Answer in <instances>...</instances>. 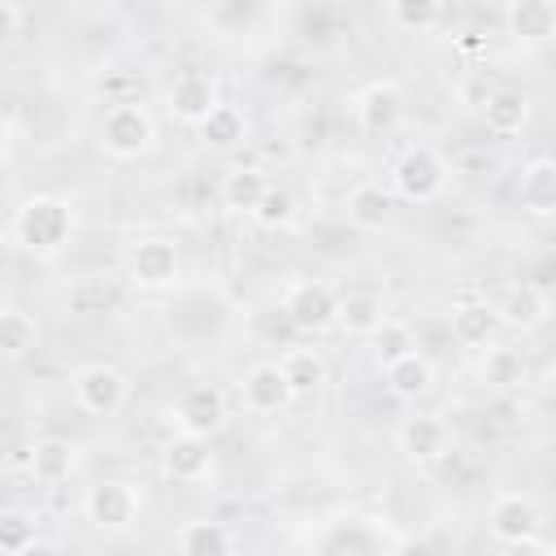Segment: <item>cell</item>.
I'll list each match as a JSON object with an SVG mask.
<instances>
[{"label": "cell", "mask_w": 556, "mask_h": 556, "mask_svg": "<svg viewBox=\"0 0 556 556\" xmlns=\"http://www.w3.org/2000/svg\"><path fill=\"white\" fill-rule=\"evenodd\" d=\"M74 235V208L61 195H30L17 213H13V243H22L26 252H61Z\"/></svg>", "instance_id": "1"}, {"label": "cell", "mask_w": 556, "mask_h": 556, "mask_svg": "<svg viewBox=\"0 0 556 556\" xmlns=\"http://www.w3.org/2000/svg\"><path fill=\"white\" fill-rule=\"evenodd\" d=\"M96 135H100L104 156H113V161H139L156 143V122H152V113L139 100H117V104L104 109Z\"/></svg>", "instance_id": "2"}, {"label": "cell", "mask_w": 556, "mask_h": 556, "mask_svg": "<svg viewBox=\"0 0 556 556\" xmlns=\"http://www.w3.org/2000/svg\"><path fill=\"white\" fill-rule=\"evenodd\" d=\"M447 187V161L430 143H413L391 165V195L408 204H430Z\"/></svg>", "instance_id": "3"}, {"label": "cell", "mask_w": 556, "mask_h": 556, "mask_svg": "<svg viewBox=\"0 0 556 556\" xmlns=\"http://www.w3.org/2000/svg\"><path fill=\"white\" fill-rule=\"evenodd\" d=\"M139 508H143V495H139V486L126 482V478H100V482L87 486V495H83L87 521H91L96 530H104V534L130 530V526L139 521Z\"/></svg>", "instance_id": "4"}, {"label": "cell", "mask_w": 556, "mask_h": 556, "mask_svg": "<svg viewBox=\"0 0 556 556\" xmlns=\"http://www.w3.org/2000/svg\"><path fill=\"white\" fill-rule=\"evenodd\" d=\"M70 391H74V404H78L83 413H91V417H113V413H122L126 400H130V378H126L117 365H109V361H91V365H83V369L70 378Z\"/></svg>", "instance_id": "5"}, {"label": "cell", "mask_w": 556, "mask_h": 556, "mask_svg": "<svg viewBox=\"0 0 556 556\" xmlns=\"http://www.w3.org/2000/svg\"><path fill=\"white\" fill-rule=\"evenodd\" d=\"M169 421H174L178 434H200V439L217 434L226 426V395H222V387H213V382L182 387L178 400L169 404Z\"/></svg>", "instance_id": "6"}, {"label": "cell", "mask_w": 556, "mask_h": 556, "mask_svg": "<svg viewBox=\"0 0 556 556\" xmlns=\"http://www.w3.org/2000/svg\"><path fill=\"white\" fill-rule=\"evenodd\" d=\"M178 274H182L178 243H169L161 235H148L126 252V278L143 291H165V287L178 282Z\"/></svg>", "instance_id": "7"}, {"label": "cell", "mask_w": 556, "mask_h": 556, "mask_svg": "<svg viewBox=\"0 0 556 556\" xmlns=\"http://www.w3.org/2000/svg\"><path fill=\"white\" fill-rule=\"evenodd\" d=\"M486 526L491 534L508 547V543H526V539H539L543 530V508L534 495L526 491H504L491 500V513H486Z\"/></svg>", "instance_id": "8"}, {"label": "cell", "mask_w": 556, "mask_h": 556, "mask_svg": "<svg viewBox=\"0 0 556 556\" xmlns=\"http://www.w3.org/2000/svg\"><path fill=\"white\" fill-rule=\"evenodd\" d=\"M282 313H287V321H291L295 330H304V334H321V330L334 326L339 295H334V287L304 278V282H291V291H287V300H282Z\"/></svg>", "instance_id": "9"}, {"label": "cell", "mask_w": 556, "mask_h": 556, "mask_svg": "<svg viewBox=\"0 0 556 556\" xmlns=\"http://www.w3.org/2000/svg\"><path fill=\"white\" fill-rule=\"evenodd\" d=\"M161 473L169 478V482H178V486H195V482H208V473H213V447H208V439H200V434H169L165 443H161Z\"/></svg>", "instance_id": "10"}, {"label": "cell", "mask_w": 556, "mask_h": 556, "mask_svg": "<svg viewBox=\"0 0 556 556\" xmlns=\"http://www.w3.org/2000/svg\"><path fill=\"white\" fill-rule=\"evenodd\" d=\"M352 109H356V122L365 135H391L404 122V91L391 78H374L356 91Z\"/></svg>", "instance_id": "11"}, {"label": "cell", "mask_w": 556, "mask_h": 556, "mask_svg": "<svg viewBox=\"0 0 556 556\" xmlns=\"http://www.w3.org/2000/svg\"><path fill=\"white\" fill-rule=\"evenodd\" d=\"M395 439H400V452L408 460L430 465V460H439L452 447V426L443 421V413H413V417L400 421Z\"/></svg>", "instance_id": "12"}, {"label": "cell", "mask_w": 556, "mask_h": 556, "mask_svg": "<svg viewBox=\"0 0 556 556\" xmlns=\"http://www.w3.org/2000/svg\"><path fill=\"white\" fill-rule=\"evenodd\" d=\"M217 100H222V96H217V83H213V74H204V70H182V74L169 83V91H165L169 113H174L178 122H187V126H200V122L213 113Z\"/></svg>", "instance_id": "13"}, {"label": "cell", "mask_w": 556, "mask_h": 556, "mask_svg": "<svg viewBox=\"0 0 556 556\" xmlns=\"http://www.w3.org/2000/svg\"><path fill=\"white\" fill-rule=\"evenodd\" d=\"M239 400H243L248 413H261V417H265V413L287 408L295 395H291V387H287L278 361H256V365L243 374V382H239Z\"/></svg>", "instance_id": "14"}, {"label": "cell", "mask_w": 556, "mask_h": 556, "mask_svg": "<svg viewBox=\"0 0 556 556\" xmlns=\"http://www.w3.org/2000/svg\"><path fill=\"white\" fill-rule=\"evenodd\" d=\"M547 313H552V300H547V291L534 287V282L508 287L504 300L495 304L500 326H513V330H521V334H526V330H539V326L547 321Z\"/></svg>", "instance_id": "15"}, {"label": "cell", "mask_w": 556, "mask_h": 556, "mask_svg": "<svg viewBox=\"0 0 556 556\" xmlns=\"http://www.w3.org/2000/svg\"><path fill=\"white\" fill-rule=\"evenodd\" d=\"M517 204L530 217H552L556 213V161L552 156H534V161L521 165Z\"/></svg>", "instance_id": "16"}, {"label": "cell", "mask_w": 556, "mask_h": 556, "mask_svg": "<svg viewBox=\"0 0 556 556\" xmlns=\"http://www.w3.org/2000/svg\"><path fill=\"white\" fill-rule=\"evenodd\" d=\"M504 26L521 43H547L556 35V0H513L504 4Z\"/></svg>", "instance_id": "17"}, {"label": "cell", "mask_w": 556, "mask_h": 556, "mask_svg": "<svg viewBox=\"0 0 556 556\" xmlns=\"http://www.w3.org/2000/svg\"><path fill=\"white\" fill-rule=\"evenodd\" d=\"M174 552H178V556H235V534H230L226 521L195 517V521H182V526H178Z\"/></svg>", "instance_id": "18"}, {"label": "cell", "mask_w": 556, "mask_h": 556, "mask_svg": "<svg viewBox=\"0 0 556 556\" xmlns=\"http://www.w3.org/2000/svg\"><path fill=\"white\" fill-rule=\"evenodd\" d=\"M382 378H387V391L395 400H404V404H417V400H426L434 391V365L421 352H408V356L382 365Z\"/></svg>", "instance_id": "19"}, {"label": "cell", "mask_w": 556, "mask_h": 556, "mask_svg": "<svg viewBox=\"0 0 556 556\" xmlns=\"http://www.w3.org/2000/svg\"><path fill=\"white\" fill-rule=\"evenodd\" d=\"M391 208H395V195L378 182H356L343 200V213L356 230H382L391 222Z\"/></svg>", "instance_id": "20"}, {"label": "cell", "mask_w": 556, "mask_h": 556, "mask_svg": "<svg viewBox=\"0 0 556 556\" xmlns=\"http://www.w3.org/2000/svg\"><path fill=\"white\" fill-rule=\"evenodd\" d=\"M195 130H200V143H204V148H213V152H230V148H239V143L248 139V117H243L239 104L217 100L213 113H208Z\"/></svg>", "instance_id": "21"}, {"label": "cell", "mask_w": 556, "mask_h": 556, "mask_svg": "<svg viewBox=\"0 0 556 556\" xmlns=\"http://www.w3.org/2000/svg\"><path fill=\"white\" fill-rule=\"evenodd\" d=\"M500 330V317H495V304L486 300H465L452 308V339L460 348H486Z\"/></svg>", "instance_id": "22"}, {"label": "cell", "mask_w": 556, "mask_h": 556, "mask_svg": "<svg viewBox=\"0 0 556 556\" xmlns=\"http://www.w3.org/2000/svg\"><path fill=\"white\" fill-rule=\"evenodd\" d=\"M478 378L491 391H517L526 382V356L517 348H508V343H486L482 361H478Z\"/></svg>", "instance_id": "23"}, {"label": "cell", "mask_w": 556, "mask_h": 556, "mask_svg": "<svg viewBox=\"0 0 556 556\" xmlns=\"http://www.w3.org/2000/svg\"><path fill=\"white\" fill-rule=\"evenodd\" d=\"M265 191H269V178L256 165H235L222 178V204L235 208V213H248V217L256 213V204L265 200Z\"/></svg>", "instance_id": "24"}, {"label": "cell", "mask_w": 556, "mask_h": 556, "mask_svg": "<svg viewBox=\"0 0 556 556\" xmlns=\"http://www.w3.org/2000/svg\"><path fill=\"white\" fill-rule=\"evenodd\" d=\"M382 317H387V313H382V295H378V291L356 287V291H343V295H339L334 326H343L348 334H365V339H369Z\"/></svg>", "instance_id": "25"}, {"label": "cell", "mask_w": 556, "mask_h": 556, "mask_svg": "<svg viewBox=\"0 0 556 556\" xmlns=\"http://www.w3.org/2000/svg\"><path fill=\"white\" fill-rule=\"evenodd\" d=\"M30 473H35V482H43V486H61V482L74 473V443H70V439H56V434L39 439V443L30 447Z\"/></svg>", "instance_id": "26"}, {"label": "cell", "mask_w": 556, "mask_h": 556, "mask_svg": "<svg viewBox=\"0 0 556 556\" xmlns=\"http://www.w3.org/2000/svg\"><path fill=\"white\" fill-rule=\"evenodd\" d=\"M291 395H313L321 382H326V356L317 348H287L282 361H278Z\"/></svg>", "instance_id": "27"}, {"label": "cell", "mask_w": 556, "mask_h": 556, "mask_svg": "<svg viewBox=\"0 0 556 556\" xmlns=\"http://www.w3.org/2000/svg\"><path fill=\"white\" fill-rule=\"evenodd\" d=\"M482 117H486L491 135H517L530 122V100L521 91H495V96H486Z\"/></svg>", "instance_id": "28"}, {"label": "cell", "mask_w": 556, "mask_h": 556, "mask_svg": "<svg viewBox=\"0 0 556 556\" xmlns=\"http://www.w3.org/2000/svg\"><path fill=\"white\" fill-rule=\"evenodd\" d=\"M387 22L404 35H421V30H434L443 22V4L439 0H391Z\"/></svg>", "instance_id": "29"}, {"label": "cell", "mask_w": 556, "mask_h": 556, "mask_svg": "<svg viewBox=\"0 0 556 556\" xmlns=\"http://www.w3.org/2000/svg\"><path fill=\"white\" fill-rule=\"evenodd\" d=\"M369 343H374V356H378V365H391V361H400V356L417 352L413 326H408V321H400V317H382V321L374 326Z\"/></svg>", "instance_id": "30"}, {"label": "cell", "mask_w": 556, "mask_h": 556, "mask_svg": "<svg viewBox=\"0 0 556 556\" xmlns=\"http://www.w3.org/2000/svg\"><path fill=\"white\" fill-rule=\"evenodd\" d=\"M39 343V326L26 308H0V352L4 356H22Z\"/></svg>", "instance_id": "31"}, {"label": "cell", "mask_w": 556, "mask_h": 556, "mask_svg": "<svg viewBox=\"0 0 556 556\" xmlns=\"http://www.w3.org/2000/svg\"><path fill=\"white\" fill-rule=\"evenodd\" d=\"M30 539H39L30 513H22V508H4V513H0V556H17Z\"/></svg>", "instance_id": "32"}, {"label": "cell", "mask_w": 556, "mask_h": 556, "mask_svg": "<svg viewBox=\"0 0 556 556\" xmlns=\"http://www.w3.org/2000/svg\"><path fill=\"white\" fill-rule=\"evenodd\" d=\"M252 217H256L261 226H269V230H274V226H282V222L291 217V195H287V191H278V187H269Z\"/></svg>", "instance_id": "33"}, {"label": "cell", "mask_w": 556, "mask_h": 556, "mask_svg": "<svg viewBox=\"0 0 556 556\" xmlns=\"http://www.w3.org/2000/svg\"><path fill=\"white\" fill-rule=\"evenodd\" d=\"M22 30V9L13 0H0V48H9Z\"/></svg>", "instance_id": "34"}, {"label": "cell", "mask_w": 556, "mask_h": 556, "mask_svg": "<svg viewBox=\"0 0 556 556\" xmlns=\"http://www.w3.org/2000/svg\"><path fill=\"white\" fill-rule=\"evenodd\" d=\"M504 556H552V552H547V543L526 539V543H508V547H504Z\"/></svg>", "instance_id": "35"}, {"label": "cell", "mask_w": 556, "mask_h": 556, "mask_svg": "<svg viewBox=\"0 0 556 556\" xmlns=\"http://www.w3.org/2000/svg\"><path fill=\"white\" fill-rule=\"evenodd\" d=\"M17 556H61V552H56V543H48V539H30Z\"/></svg>", "instance_id": "36"}, {"label": "cell", "mask_w": 556, "mask_h": 556, "mask_svg": "<svg viewBox=\"0 0 556 556\" xmlns=\"http://www.w3.org/2000/svg\"><path fill=\"white\" fill-rule=\"evenodd\" d=\"M4 156H9V122L0 117V161H4Z\"/></svg>", "instance_id": "37"}]
</instances>
